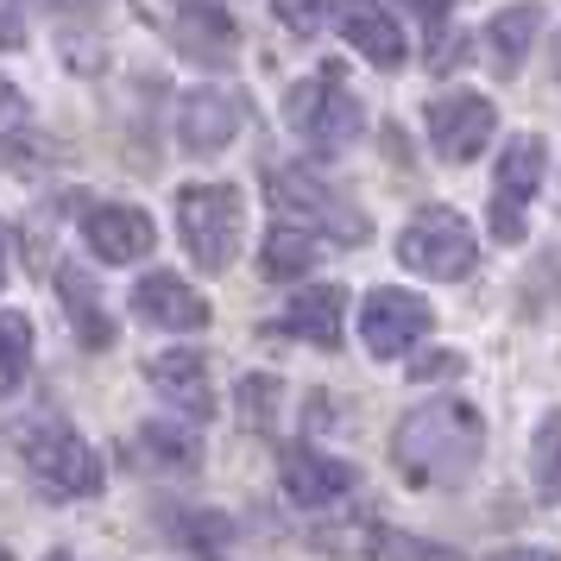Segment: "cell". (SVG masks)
<instances>
[{"label": "cell", "mask_w": 561, "mask_h": 561, "mask_svg": "<svg viewBox=\"0 0 561 561\" xmlns=\"http://www.w3.org/2000/svg\"><path fill=\"white\" fill-rule=\"evenodd\" d=\"M13 95H20V89H13V82H0V102H13Z\"/></svg>", "instance_id": "836d02e7"}, {"label": "cell", "mask_w": 561, "mask_h": 561, "mask_svg": "<svg viewBox=\"0 0 561 561\" xmlns=\"http://www.w3.org/2000/svg\"><path fill=\"white\" fill-rule=\"evenodd\" d=\"M82 240L107 265H139V259L152 253V221L127 203H89L82 208Z\"/></svg>", "instance_id": "5bb4252c"}, {"label": "cell", "mask_w": 561, "mask_h": 561, "mask_svg": "<svg viewBox=\"0 0 561 561\" xmlns=\"http://www.w3.org/2000/svg\"><path fill=\"white\" fill-rule=\"evenodd\" d=\"M26 45V0H0V51Z\"/></svg>", "instance_id": "484cf974"}, {"label": "cell", "mask_w": 561, "mask_h": 561, "mask_svg": "<svg viewBox=\"0 0 561 561\" xmlns=\"http://www.w3.org/2000/svg\"><path fill=\"white\" fill-rule=\"evenodd\" d=\"M278 398H284V385L272 373H247L240 379V423L247 430H272L278 423Z\"/></svg>", "instance_id": "d4e9b609"}, {"label": "cell", "mask_w": 561, "mask_h": 561, "mask_svg": "<svg viewBox=\"0 0 561 561\" xmlns=\"http://www.w3.org/2000/svg\"><path fill=\"white\" fill-rule=\"evenodd\" d=\"M530 473L542 499H561V410H549L536 423V448H530Z\"/></svg>", "instance_id": "603a6c76"}, {"label": "cell", "mask_w": 561, "mask_h": 561, "mask_svg": "<svg viewBox=\"0 0 561 561\" xmlns=\"http://www.w3.org/2000/svg\"><path fill=\"white\" fill-rule=\"evenodd\" d=\"M240 127H247V102L233 95V89H190L178 102V146L190 158H215L228 152L233 139H240Z\"/></svg>", "instance_id": "30bf717a"}, {"label": "cell", "mask_w": 561, "mask_h": 561, "mask_svg": "<svg viewBox=\"0 0 561 561\" xmlns=\"http://www.w3.org/2000/svg\"><path fill=\"white\" fill-rule=\"evenodd\" d=\"M13 448L20 467L32 473V485L45 499H95L102 492V455L82 442L57 410H32L13 423Z\"/></svg>", "instance_id": "7a4b0ae2"}, {"label": "cell", "mask_w": 561, "mask_h": 561, "mask_svg": "<svg viewBox=\"0 0 561 561\" xmlns=\"http://www.w3.org/2000/svg\"><path fill=\"white\" fill-rule=\"evenodd\" d=\"M272 208H278L284 228H304L316 240H341V247H366V233H373L366 208H354L334 183L309 178L304 164H278L272 171Z\"/></svg>", "instance_id": "3957f363"}, {"label": "cell", "mask_w": 561, "mask_h": 561, "mask_svg": "<svg viewBox=\"0 0 561 561\" xmlns=\"http://www.w3.org/2000/svg\"><path fill=\"white\" fill-rule=\"evenodd\" d=\"M492 561H556L549 549H530V542H517V549H499Z\"/></svg>", "instance_id": "f1b7e54d"}, {"label": "cell", "mask_w": 561, "mask_h": 561, "mask_svg": "<svg viewBox=\"0 0 561 561\" xmlns=\"http://www.w3.org/2000/svg\"><path fill=\"white\" fill-rule=\"evenodd\" d=\"M334 32L354 45L373 70H398L410 57V45H404V26L385 13L379 0H334Z\"/></svg>", "instance_id": "4fadbf2b"}, {"label": "cell", "mask_w": 561, "mask_h": 561, "mask_svg": "<svg viewBox=\"0 0 561 561\" xmlns=\"http://www.w3.org/2000/svg\"><path fill=\"white\" fill-rule=\"evenodd\" d=\"M284 121H290V133L304 139V146H316V152H334V146H347L359 127H366V107H359V95L341 82V70H316V77L290 82V95H284Z\"/></svg>", "instance_id": "5b68a950"}, {"label": "cell", "mask_w": 561, "mask_h": 561, "mask_svg": "<svg viewBox=\"0 0 561 561\" xmlns=\"http://www.w3.org/2000/svg\"><path fill=\"white\" fill-rule=\"evenodd\" d=\"M278 20L290 32H304V38H309V32L322 26V0H278Z\"/></svg>", "instance_id": "4316f807"}, {"label": "cell", "mask_w": 561, "mask_h": 561, "mask_svg": "<svg viewBox=\"0 0 561 561\" xmlns=\"http://www.w3.org/2000/svg\"><path fill=\"white\" fill-rule=\"evenodd\" d=\"M57 297H64V316H70V329L89 354H107L114 347V316L102 309V290L95 278L82 272V265H57Z\"/></svg>", "instance_id": "ac0fdd59"}, {"label": "cell", "mask_w": 561, "mask_h": 561, "mask_svg": "<svg viewBox=\"0 0 561 561\" xmlns=\"http://www.w3.org/2000/svg\"><path fill=\"white\" fill-rule=\"evenodd\" d=\"M542 26H549V13H542L536 0H517L505 13H492V26H485V57H492V70H499V77H517L524 57H530V45L542 38Z\"/></svg>", "instance_id": "d6986e66"}, {"label": "cell", "mask_w": 561, "mask_h": 561, "mask_svg": "<svg viewBox=\"0 0 561 561\" xmlns=\"http://www.w3.org/2000/svg\"><path fill=\"white\" fill-rule=\"evenodd\" d=\"M146 379L178 416H208L215 410V385H208V359L196 347H164L146 359Z\"/></svg>", "instance_id": "9a60e30c"}, {"label": "cell", "mask_w": 561, "mask_h": 561, "mask_svg": "<svg viewBox=\"0 0 561 561\" xmlns=\"http://www.w3.org/2000/svg\"><path fill=\"white\" fill-rule=\"evenodd\" d=\"M316 259H322V240H316V233H304V228H272L265 233V247H259V272H265V278H309V265H316Z\"/></svg>", "instance_id": "ffe728a7"}, {"label": "cell", "mask_w": 561, "mask_h": 561, "mask_svg": "<svg viewBox=\"0 0 561 561\" xmlns=\"http://www.w3.org/2000/svg\"><path fill=\"white\" fill-rule=\"evenodd\" d=\"M171 38H178V51L190 64H215V70H228L233 57H240V32L221 7H208V0H190L178 20H171Z\"/></svg>", "instance_id": "2e32d148"}, {"label": "cell", "mask_w": 561, "mask_h": 561, "mask_svg": "<svg viewBox=\"0 0 561 561\" xmlns=\"http://www.w3.org/2000/svg\"><path fill=\"white\" fill-rule=\"evenodd\" d=\"M373 561H467L448 542H430V536H410V530H373Z\"/></svg>", "instance_id": "7402d4cb"}, {"label": "cell", "mask_w": 561, "mask_h": 561, "mask_svg": "<svg viewBox=\"0 0 561 561\" xmlns=\"http://www.w3.org/2000/svg\"><path fill=\"white\" fill-rule=\"evenodd\" d=\"M398 259H404L416 278H467L480 265V247H473V228L460 221L455 208H416L398 233Z\"/></svg>", "instance_id": "8992f818"}, {"label": "cell", "mask_w": 561, "mask_h": 561, "mask_svg": "<svg viewBox=\"0 0 561 561\" xmlns=\"http://www.w3.org/2000/svg\"><path fill=\"white\" fill-rule=\"evenodd\" d=\"M45 561H82V556H70V549H51V556H45Z\"/></svg>", "instance_id": "d6a6232c"}, {"label": "cell", "mask_w": 561, "mask_h": 561, "mask_svg": "<svg viewBox=\"0 0 561 561\" xmlns=\"http://www.w3.org/2000/svg\"><path fill=\"white\" fill-rule=\"evenodd\" d=\"M32 373V322L20 309H0V398H13Z\"/></svg>", "instance_id": "44dd1931"}, {"label": "cell", "mask_w": 561, "mask_h": 561, "mask_svg": "<svg viewBox=\"0 0 561 561\" xmlns=\"http://www.w3.org/2000/svg\"><path fill=\"white\" fill-rule=\"evenodd\" d=\"M284 334H297L309 347H341V329H347V290L341 284H304L290 309H284Z\"/></svg>", "instance_id": "e0dca14e"}, {"label": "cell", "mask_w": 561, "mask_h": 561, "mask_svg": "<svg viewBox=\"0 0 561 561\" xmlns=\"http://www.w3.org/2000/svg\"><path fill=\"white\" fill-rule=\"evenodd\" d=\"M139 442H146V460H152V467H171V473H190V467H196V435L190 430H164V423H146V430H139Z\"/></svg>", "instance_id": "cb8c5ba5"}, {"label": "cell", "mask_w": 561, "mask_h": 561, "mask_svg": "<svg viewBox=\"0 0 561 561\" xmlns=\"http://www.w3.org/2000/svg\"><path fill=\"white\" fill-rule=\"evenodd\" d=\"M423 127H430L435 158H448V164H473V158L492 146L499 114H492V102H485V95H473V89H455V95H435V102H430Z\"/></svg>", "instance_id": "9c48e42d"}, {"label": "cell", "mask_w": 561, "mask_h": 561, "mask_svg": "<svg viewBox=\"0 0 561 561\" xmlns=\"http://www.w3.org/2000/svg\"><path fill=\"white\" fill-rule=\"evenodd\" d=\"M133 316L164 334H196L208 329V297L190 278H178V272H146L133 284Z\"/></svg>", "instance_id": "8fae6325"}, {"label": "cell", "mask_w": 561, "mask_h": 561, "mask_svg": "<svg viewBox=\"0 0 561 561\" xmlns=\"http://www.w3.org/2000/svg\"><path fill=\"white\" fill-rule=\"evenodd\" d=\"M435 329V309L423 297H410V290H373L366 304H359V341H366V354L379 359H404L410 347H423Z\"/></svg>", "instance_id": "ba28073f"}, {"label": "cell", "mask_w": 561, "mask_h": 561, "mask_svg": "<svg viewBox=\"0 0 561 561\" xmlns=\"http://www.w3.org/2000/svg\"><path fill=\"white\" fill-rule=\"evenodd\" d=\"M416 7H423V13H430V20H435V13H442V7H448V0H416Z\"/></svg>", "instance_id": "1f68e13d"}, {"label": "cell", "mask_w": 561, "mask_h": 561, "mask_svg": "<svg viewBox=\"0 0 561 561\" xmlns=\"http://www.w3.org/2000/svg\"><path fill=\"white\" fill-rule=\"evenodd\" d=\"M278 473H284V492H290V505H304V511H329V505H341V499H347V492L359 485V467H347V460L322 455V448H309V442L284 448Z\"/></svg>", "instance_id": "7c38bea8"}, {"label": "cell", "mask_w": 561, "mask_h": 561, "mask_svg": "<svg viewBox=\"0 0 561 561\" xmlns=\"http://www.w3.org/2000/svg\"><path fill=\"white\" fill-rule=\"evenodd\" d=\"M542 171H549V146L536 139V133H517L499 158V178H492V240L499 247H517L524 228H530V203L536 190H542Z\"/></svg>", "instance_id": "52a82bcc"}, {"label": "cell", "mask_w": 561, "mask_h": 561, "mask_svg": "<svg viewBox=\"0 0 561 561\" xmlns=\"http://www.w3.org/2000/svg\"><path fill=\"white\" fill-rule=\"evenodd\" d=\"M536 278H556V284H561V253L549 259V265H542V272H536ZM556 297H561V290H556Z\"/></svg>", "instance_id": "f546056e"}, {"label": "cell", "mask_w": 561, "mask_h": 561, "mask_svg": "<svg viewBox=\"0 0 561 561\" xmlns=\"http://www.w3.org/2000/svg\"><path fill=\"white\" fill-rule=\"evenodd\" d=\"M410 373H416V379H442V373H460V354H430V359H416Z\"/></svg>", "instance_id": "83f0119b"}, {"label": "cell", "mask_w": 561, "mask_h": 561, "mask_svg": "<svg viewBox=\"0 0 561 561\" xmlns=\"http://www.w3.org/2000/svg\"><path fill=\"white\" fill-rule=\"evenodd\" d=\"M556 82H561V45H556Z\"/></svg>", "instance_id": "e575fe53"}, {"label": "cell", "mask_w": 561, "mask_h": 561, "mask_svg": "<svg viewBox=\"0 0 561 561\" xmlns=\"http://www.w3.org/2000/svg\"><path fill=\"white\" fill-rule=\"evenodd\" d=\"M178 233L203 272H228L247 247V196L233 183H190L178 196Z\"/></svg>", "instance_id": "277c9868"}, {"label": "cell", "mask_w": 561, "mask_h": 561, "mask_svg": "<svg viewBox=\"0 0 561 561\" xmlns=\"http://www.w3.org/2000/svg\"><path fill=\"white\" fill-rule=\"evenodd\" d=\"M0 284H7V228H0Z\"/></svg>", "instance_id": "4dcf8cb0"}, {"label": "cell", "mask_w": 561, "mask_h": 561, "mask_svg": "<svg viewBox=\"0 0 561 561\" xmlns=\"http://www.w3.org/2000/svg\"><path fill=\"white\" fill-rule=\"evenodd\" d=\"M485 455V423L473 404L460 398H430L398 416L391 430V460L410 485H460L473 480V467Z\"/></svg>", "instance_id": "6da1fadb"}]
</instances>
